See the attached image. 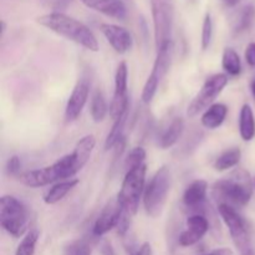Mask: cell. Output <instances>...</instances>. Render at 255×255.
<instances>
[{"mask_svg": "<svg viewBox=\"0 0 255 255\" xmlns=\"http://www.w3.org/2000/svg\"><path fill=\"white\" fill-rule=\"evenodd\" d=\"M36 22L41 26L46 27L55 34L76 42L80 46L90 50L92 52L99 51V41L94 32L89 26L75 17L69 16L64 12L54 11L49 14H44L36 19Z\"/></svg>", "mask_w": 255, "mask_h": 255, "instance_id": "obj_1", "label": "cell"}, {"mask_svg": "<svg viewBox=\"0 0 255 255\" xmlns=\"http://www.w3.org/2000/svg\"><path fill=\"white\" fill-rule=\"evenodd\" d=\"M254 179L243 168H237L231 176L216 182L213 187L214 196L221 199V203L229 206L244 207L251 202L253 194Z\"/></svg>", "mask_w": 255, "mask_h": 255, "instance_id": "obj_2", "label": "cell"}, {"mask_svg": "<svg viewBox=\"0 0 255 255\" xmlns=\"http://www.w3.org/2000/svg\"><path fill=\"white\" fill-rule=\"evenodd\" d=\"M75 174H77V172L75 169L74 157L71 153H69L49 166L24 172L19 174L17 178L20 183L24 186L30 187V188H41L57 181L71 179Z\"/></svg>", "mask_w": 255, "mask_h": 255, "instance_id": "obj_3", "label": "cell"}, {"mask_svg": "<svg viewBox=\"0 0 255 255\" xmlns=\"http://www.w3.org/2000/svg\"><path fill=\"white\" fill-rule=\"evenodd\" d=\"M171 171L167 166H162L144 188L143 207L147 216L151 218H157L163 212L171 189Z\"/></svg>", "mask_w": 255, "mask_h": 255, "instance_id": "obj_4", "label": "cell"}, {"mask_svg": "<svg viewBox=\"0 0 255 255\" xmlns=\"http://www.w3.org/2000/svg\"><path fill=\"white\" fill-rule=\"evenodd\" d=\"M219 216L228 228L233 244L241 255H255L253 242L249 233L248 224L246 219L236 211V208L229 204H219Z\"/></svg>", "mask_w": 255, "mask_h": 255, "instance_id": "obj_5", "label": "cell"}, {"mask_svg": "<svg viewBox=\"0 0 255 255\" xmlns=\"http://www.w3.org/2000/svg\"><path fill=\"white\" fill-rule=\"evenodd\" d=\"M146 163L142 166L134 167L126 172L121 189L117 194V199L124 207L127 213L132 217L136 216L139 208V201L142 194L144 193V183H146Z\"/></svg>", "mask_w": 255, "mask_h": 255, "instance_id": "obj_6", "label": "cell"}, {"mask_svg": "<svg viewBox=\"0 0 255 255\" xmlns=\"http://www.w3.org/2000/svg\"><path fill=\"white\" fill-rule=\"evenodd\" d=\"M0 224L14 238L27 233L29 213L26 207L14 196H2L0 199Z\"/></svg>", "mask_w": 255, "mask_h": 255, "instance_id": "obj_7", "label": "cell"}, {"mask_svg": "<svg viewBox=\"0 0 255 255\" xmlns=\"http://www.w3.org/2000/svg\"><path fill=\"white\" fill-rule=\"evenodd\" d=\"M152 20H153L154 45L156 50H161L166 45L172 44V34L174 25L173 0H151Z\"/></svg>", "mask_w": 255, "mask_h": 255, "instance_id": "obj_8", "label": "cell"}, {"mask_svg": "<svg viewBox=\"0 0 255 255\" xmlns=\"http://www.w3.org/2000/svg\"><path fill=\"white\" fill-rule=\"evenodd\" d=\"M228 75L226 74H214L209 76L189 104L187 115L189 117H194L199 115V112L206 111L208 107H211L217 97L222 94L224 87L228 85Z\"/></svg>", "mask_w": 255, "mask_h": 255, "instance_id": "obj_9", "label": "cell"}, {"mask_svg": "<svg viewBox=\"0 0 255 255\" xmlns=\"http://www.w3.org/2000/svg\"><path fill=\"white\" fill-rule=\"evenodd\" d=\"M172 54H173V42L166 45V46L157 51V57L154 60L152 71L149 76L147 77L146 84H144L143 90H142L141 99L143 104H151L153 97L156 96L157 90H158L162 79L166 76L169 67H171Z\"/></svg>", "mask_w": 255, "mask_h": 255, "instance_id": "obj_10", "label": "cell"}, {"mask_svg": "<svg viewBox=\"0 0 255 255\" xmlns=\"http://www.w3.org/2000/svg\"><path fill=\"white\" fill-rule=\"evenodd\" d=\"M127 87H128V67L126 61H121L115 74V92L110 105V116L114 121L128 111L129 100Z\"/></svg>", "mask_w": 255, "mask_h": 255, "instance_id": "obj_11", "label": "cell"}, {"mask_svg": "<svg viewBox=\"0 0 255 255\" xmlns=\"http://www.w3.org/2000/svg\"><path fill=\"white\" fill-rule=\"evenodd\" d=\"M124 213V207L119 202V199L114 198L107 202L92 228V233L95 237H102L109 233L114 228H117L120 218Z\"/></svg>", "mask_w": 255, "mask_h": 255, "instance_id": "obj_12", "label": "cell"}, {"mask_svg": "<svg viewBox=\"0 0 255 255\" xmlns=\"http://www.w3.org/2000/svg\"><path fill=\"white\" fill-rule=\"evenodd\" d=\"M187 229L181 233L178 243L181 247H192L201 242L209 231V222L202 214H192L187 218Z\"/></svg>", "mask_w": 255, "mask_h": 255, "instance_id": "obj_13", "label": "cell"}, {"mask_svg": "<svg viewBox=\"0 0 255 255\" xmlns=\"http://www.w3.org/2000/svg\"><path fill=\"white\" fill-rule=\"evenodd\" d=\"M100 30L117 54H126L133 46V37L125 27L115 24H101Z\"/></svg>", "mask_w": 255, "mask_h": 255, "instance_id": "obj_14", "label": "cell"}, {"mask_svg": "<svg viewBox=\"0 0 255 255\" xmlns=\"http://www.w3.org/2000/svg\"><path fill=\"white\" fill-rule=\"evenodd\" d=\"M90 95V84L87 80L82 79L77 81L67 100L66 109H65V119L67 122L76 121L81 115L87 99Z\"/></svg>", "mask_w": 255, "mask_h": 255, "instance_id": "obj_15", "label": "cell"}, {"mask_svg": "<svg viewBox=\"0 0 255 255\" xmlns=\"http://www.w3.org/2000/svg\"><path fill=\"white\" fill-rule=\"evenodd\" d=\"M80 1L85 6L114 19L124 20L127 16V7L122 0H80Z\"/></svg>", "mask_w": 255, "mask_h": 255, "instance_id": "obj_16", "label": "cell"}, {"mask_svg": "<svg viewBox=\"0 0 255 255\" xmlns=\"http://www.w3.org/2000/svg\"><path fill=\"white\" fill-rule=\"evenodd\" d=\"M95 146H96V138H95L94 134H86L82 138H80V141L76 143L71 154L74 157L75 169H76L77 173L90 161L92 152L95 149Z\"/></svg>", "mask_w": 255, "mask_h": 255, "instance_id": "obj_17", "label": "cell"}, {"mask_svg": "<svg viewBox=\"0 0 255 255\" xmlns=\"http://www.w3.org/2000/svg\"><path fill=\"white\" fill-rule=\"evenodd\" d=\"M208 183L204 179H196L186 188L183 193V204L188 209H194L202 206L207 198Z\"/></svg>", "mask_w": 255, "mask_h": 255, "instance_id": "obj_18", "label": "cell"}, {"mask_svg": "<svg viewBox=\"0 0 255 255\" xmlns=\"http://www.w3.org/2000/svg\"><path fill=\"white\" fill-rule=\"evenodd\" d=\"M184 131V121L182 117H176L171 121V124L166 127L158 138V147L162 149H167L173 147L181 138Z\"/></svg>", "mask_w": 255, "mask_h": 255, "instance_id": "obj_19", "label": "cell"}, {"mask_svg": "<svg viewBox=\"0 0 255 255\" xmlns=\"http://www.w3.org/2000/svg\"><path fill=\"white\" fill-rule=\"evenodd\" d=\"M228 115V107L224 104H213L202 115L201 122L206 128L216 129L223 125Z\"/></svg>", "mask_w": 255, "mask_h": 255, "instance_id": "obj_20", "label": "cell"}, {"mask_svg": "<svg viewBox=\"0 0 255 255\" xmlns=\"http://www.w3.org/2000/svg\"><path fill=\"white\" fill-rule=\"evenodd\" d=\"M79 182L80 181L77 178H71L59 182V183H56L54 187H51L47 191V193L44 196V202L47 206H54V204L59 203L60 201H62L79 184Z\"/></svg>", "mask_w": 255, "mask_h": 255, "instance_id": "obj_21", "label": "cell"}, {"mask_svg": "<svg viewBox=\"0 0 255 255\" xmlns=\"http://www.w3.org/2000/svg\"><path fill=\"white\" fill-rule=\"evenodd\" d=\"M239 133L243 141L249 142L255 137V117L251 105H243L239 114Z\"/></svg>", "mask_w": 255, "mask_h": 255, "instance_id": "obj_22", "label": "cell"}, {"mask_svg": "<svg viewBox=\"0 0 255 255\" xmlns=\"http://www.w3.org/2000/svg\"><path fill=\"white\" fill-rule=\"evenodd\" d=\"M127 120H128V111L125 115H122L121 117H119L117 120H115L114 125L111 127V131L109 132L106 137V141H105V149L109 151V149H112L115 146L120 143L124 137V131L125 127H126Z\"/></svg>", "mask_w": 255, "mask_h": 255, "instance_id": "obj_23", "label": "cell"}, {"mask_svg": "<svg viewBox=\"0 0 255 255\" xmlns=\"http://www.w3.org/2000/svg\"><path fill=\"white\" fill-rule=\"evenodd\" d=\"M241 158L242 151L239 148L234 147V148L227 149L217 157V159L214 161V168L219 172L228 171V169L236 167L241 162Z\"/></svg>", "mask_w": 255, "mask_h": 255, "instance_id": "obj_24", "label": "cell"}, {"mask_svg": "<svg viewBox=\"0 0 255 255\" xmlns=\"http://www.w3.org/2000/svg\"><path fill=\"white\" fill-rule=\"evenodd\" d=\"M222 66L231 76H238L242 72V60L238 52L232 47H226L222 57Z\"/></svg>", "mask_w": 255, "mask_h": 255, "instance_id": "obj_25", "label": "cell"}, {"mask_svg": "<svg viewBox=\"0 0 255 255\" xmlns=\"http://www.w3.org/2000/svg\"><path fill=\"white\" fill-rule=\"evenodd\" d=\"M107 112H110V109L107 107L104 94L100 90H96L92 95L91 102H90V114H91L92 120L95 122H102L106 117Z\"/></svg>", "mask_w": 255, "mask_h": 255, "instance_id": "obj_26", "label": "cell"}, {"mask_svg": "<svg viewBox=\"0 0 255 255\" xmlns=\"http://www.w3.org/2000/svg\"><path fill=\"white\" fill-rule=\"evenodd\" d=\"M37 241H39V232L36 229L29 231L17 246L15 255H34Z\"/></svg>", "mask_w": 255, "mask_h": 255, "instance_id": "obj_27", "label": "cell"}, {"mask_svg": "<svg viewBox=\"0 0 255 255\" xmlns=\"http://www.w3.org/2000/svg\"><path fill=\"white\" fill-rule=\"evenodd\" d=\"M255 22V6L253 5H247L243 7L241 15H239V20L236 25V34H242L244 31L251 30Z\"/></svg>", "mask_w": 255, "mask_h": 255, "instance_id": "obj_28", "label": "cell"}, {"mask_svg": "<svg viewBox=\"0 0 255 255\" xmlns=\"http://www.w3.org/2000/svg\"><path fill=\"white\" fill-rule=\"evenodd\" d=\"M146 149L143 147H134L131 149V152L128 153V156L126 157V162H125V166H126L127 171L134 167H138L144 164L146 161Z\"/></svg>", "mask_w": 255, "mask_h": 255, "instance_id": "obj_29", "label": "cell"}, {"mask_svg": "<svg viewBox=\"0 0 255 255\" xmlns=\"http://www.w3.org/2000/svg\"><path fill=\"white\" fill-rule=\"evenodd\" d=\"M212 37H213V20H212V15L207 12L203 20V26H202V49L206 51L209 46H211Z\"/></svg>", "mask_w": 255, "mask_h": 255, "instance_id": "obj_30", "label": "cell"}, {"mask_svg": "<svg viewBox=\"0 0 255 255\" xmlns=\"http://www.w3.org/2000/svg\"><path fill=\"white\" fill-rule=\"evenodd\" d=\"M64 255H91V247L85 241H75L66 247Z\"/></svg>", "mask_w": 255, "mask_h": 255, "instance_id": "obj_31", "label": "cell"}, {"mask_svg": "<svg viewBox=\"0 0 255 255\" xmlns=\"http://www.w3.org/2000/svg\"><path fill=\"white\" fill-rule=\"evenodd\" d=\"M20 168H21V162H20L19 157L17 156L9 157V159L6 161V166H5L6 173L9 174V176H16V174H19Z\"/></svg>", "mask_w": 255, "mask_h": 255, "instance_id": "obj_32", "label": "cell"}, {"mask_svg": "<svg viewBox=\"0 0 255 255\" xmlns=\"http://www.w3.org/2000/svg\"><path fill=\"white\" fill-rule=\"evenodd\" d=\"M246 60L251 66L255 67V42H251L246 50Z\"/></svg>", "mask_w": 255, "mask_h": 255, "instance_id": "obj_33", "label": "cell"}, {"mask_svg": "<svg viewBox=\"0 0 255 255\" xmlns=\"http://www.w3.org/2000/svg\"><path fill=\"white\" fill-rule=\"evenodd\" d=\"M132 255H153V253H152L151 244H149L148 242H146V243L142 244L134 253H132Z\"/></svg>", "mask_w": 255, "mask_h": 255, "instance_id": "obj_34", "label": "cell"}, {"mask_svg": "<svg viewBox=\"0 0 255 255\" xmlns=\"http://www.w3.org/2000/svg\"><path fill=\"white\" fill-rule=\"evenodd\" d=\"M101 253H102V255H116L115 254V251H114V248H112V246L110 242H104V243H102Z\"/></svg>", "mask_w": 255, "mask_h": 255, "instance_id": "obj_35", "label": "cell"}, {"mask_svg": "<svg viewBox=\"0 0 255 255\" xmlns=\"http://www.w3.org/2000/svg\"><path fill=\"white\" fill-rule=\"evenodd\" d=\"M203 255H233V252L229 248H218Z\"/></svg>", "mask_w": 255, "mask_h": 255, "instance_id": "obj_36", "label": "cell"}, {"mask_svg": "<svg viewBox=\"0 0 255 255\" xmlns=\"http://www.w3.org/2000/svg\"><path fill=\"white\" fill-rule=\"evenodd\" d=\"M223 1L228 7H234L236 5H238L241 2V0H223Z\"/></svg>", "mask_w": 255, "mask_h": 255, "instance_id": "obj_37", "label": "cell"}, {"mask_svg": "<svg viewBox=\"0 0 255 255\" xmlns=\"http://www.w3.org/2000/svg\"><path fill=\"white\" fill-rule=\"evenodd\" d=\"M5 30H6V22H5L4 20H1V37L4 36Z\"/></svg>", "mask_w": 255, "mask_h": 255, "instance_id": "obj_38", "label": "cell"}, {"mask_svg": "<svg viewBox=\"0 0 255 255\" xmlns=\"http://www.w3.org/2000/svg\"><path fill=\"white\" fill-rule=\"evenodd\" d=\"M251 90H252V94H253V96H254V99H255V80H254L253 82H252Z\"/></svg>", "mask_w": 255, "mask_h": 255, "instance_id": "obj_39", "label": "cell"}, {"mask_svg": "<svg viewBox=\"0 0 255 255\" xmlns=\"http://www.w3.org/2000/svg\"><path fill=\"white\" fill-rule=\"evenodd\" d=\"M254 187H255V177H254Z\"/></svg>", "mask_w": 255, "mask_h": 255, "instance_id": "obj_40", "label": "cell"}, {"mask_svg": "<svg viewBox=\"0 0 255 255\" xmlns=\"http://www.w3.org/2000/svg\"><path fill=\"white\" fill-rule=\"evenodd\" d=\"M192 1H196V0H192Z\"/></svg>", "mask_w": 255, "mask_h": 255, "instance_id": "obj_41", "label": "cell"}]
</instances>
